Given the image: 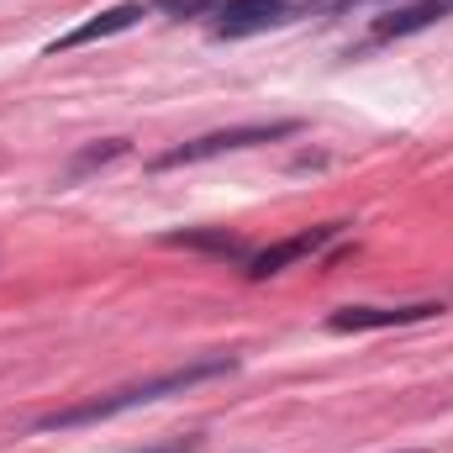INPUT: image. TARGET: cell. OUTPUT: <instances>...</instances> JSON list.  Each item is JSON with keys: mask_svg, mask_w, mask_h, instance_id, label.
<instances>
[{"mask_svg": "<svg viewBox=\"0 0 453 453\" xmlns=\"http://www.w3.org/2000/svg\"><path fill=\"white\" fill-rule=\"evenodd\" d=\"M269 5H280V0H222V11H217V16H242V11H269Z\"/></svg>", "mask_w": 453, "mask_h": 453, "instance_id": "obj_11", "label": "cell"}, {"mask_svg": "<svg viewBox=\"0 0 453 453\" xmlns=\"http://www.w3.org/2000/svg\"><path fill=\"white\" fill-rule=\"evenodd\" d=\"M449 16H453V0H411V5H395L390 16H380L374 32H369V42H395V37L427 32V27H438Z\"/></svg>", "mask_w": 453, "mask_h": 453, "instance_id": "obj_6", "label": "cell"}, {"mask_svg": "<svg viewBox=\"0 0 453 453\" xmlns=\"http://www.w3.org/2000/svg\"><path fill=\"white\" fill-rule=\"evenodd\" d=\"M353 5H374V0H301V16H327V11H353Z\"/></svg>", "mask_w": 453, "mask_h": 453, "instance_id": "obj_10", "label": "cell"}, {"mask_svg": "<svg viewBox=\"0 0 453 453\" xmlns=\"http://www.w3.org/2000/svg\"><path fill=\"white\" fill-rule=\"evenodd\" d=\"M443 317V301H411V306H342L327 317V333H385Z\"/></svg>", "mask_w": 453, "mask_h": 453, "instance_id": "obj_3", "label": "cell"}, {"mask_svg": "<svg viewBox=\"0 0 453 453\" xmlns=\"http://www.w3.org/2000/svg\"><path fill=\"white\" fill-rule=\"evenodd\" d=\"M342 226H348V222H322V226H306V232H296V237H280V242H269V248L248 253V280H269V274H280V269H290V264L311 258L317 248H327V242L338 237Z\"/></svg>", "mask_w": 453, "mask_h": 453, "instance_id": "obj_4", "label": "cell"}, {"mask_svg": "<svg viewBox=\"0 0 453 453\" xmlns=\"http://www.w3.org/2000/svg\"><path fill=\"white\" fill-rule=\"evenodd\" d=\"M301 121H253V127H226V132H206V137H190L169 153L153 158V169H180V164H206V158H222L237 148H258V142H280V137H296Z\"/></svg>", "mask_w": 453, "mask_h": 453, "instance_id": "obj_2", "label": "cell"}, {"mask_svg": "<svg viewBox=\"0 0 453 453\" xmlns=\"http://www.w3.org/2000/svg\"><path fill=\"white\" fill-rule=\"evenodd\" d=\"M142 16H148V5H142V0H121V5H111V11H96V16H90V21H80L74 32L53 37V42H48V58L69 53V48H85V42H101V37H116V32L137 27Z\"/></svg>", "mask_w": 453, "mask_h": 453, "instance_id": "obj_5", "label": "cell"}, {"mask_svg": "<svg viewBox=\"0 0 453 453\" xmlns=\"http://www.w3.org/2000/svg\"><path fill=\"white\" fill-rule=\"evenodd\" d=\"M232 369H237V358H232V353L190 358V364H180V369H169V374H153V380H137V385L106 390V395H96V401H80V406L48 411V417H37L32 427H37V433H69V427L111 422V417L132 411V406H153V401H164V395H185V390H196V385H206V380H222V374H232Z\"/></svg>", "mask_w": 453, "mask_h": 453, "instance_id": "obj_1", "label": "cell"}, {"mask_svg": "<svg viewBox=\"0 0 453 453\" xmlns=\"http://www.w3.org/2000/svg\"><path fill=\"white\" fill-rule=\"evenodd\" d=\"M153 5L169 16H217L222 11V0H153Z\"/></svg>", "mask_w": 453, "mask_h": 453, "instance_id": "obj_9", "label": "cell"}, {"mask_svg": "<svg viewBox=\"0 0 453 453\" xmlns=\"http://www.w3.org/2000/svg\"><path fill=\"white\" fill-rule=\"evenodd\" d=\"M121 153H127V142H121V137H106V142H96V148H85V153L74 158V174L101 169V164H111V158H121Z\"/></svg>", "mask_w": 453, "mask_h": 453, "instance_id": "obj_8", "label": "cell"}, {"mask_svg": "<svg viewBox=\"0 0 453 453\" xmlns=\"http://www.w3.org/2000/svg\"><path fill=\"white\" fill-rule=\"evenodd\" d=\"M169 248H196V253H217V258H242L248 264V242L226 226H185V232H169L164 237Z\"/></svg>", "mask_w": 453, "mask_h": 453, "instance_id": "obj_7", "label": "cell"}, {"mask_svg": "<svg viewBox=\"0 0 453 453\" xmlns=\"http://www.w3.org/2000/svg\"><path fill=\"white\" fill-rule=\"evenodd\" d=\"M406 453H422V449H406Z\"/></svg>", "mask_w": 453, "mask_h": 453, "instance_id": "obj_12", "label": "cell"}]
</instances>
